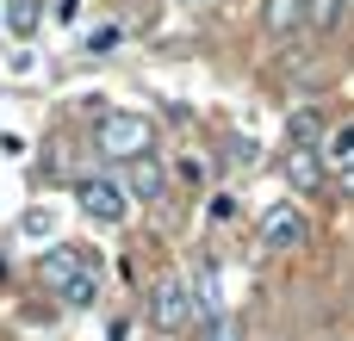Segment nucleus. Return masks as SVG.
Returning <instances> with one entry per match:
<instances>
[{"mask_svg":"<svg viewBox=\"0 0 354 341\" xmlns=\"http://www.w3.org/2000/svg\"><path fill=\"white\" fill-rule=\"evenodd\" d=\"M37 280H44V292L62 298L68 311H87V304L100 298V255H87V249H75V242H56V249L37 261Z\"/></svg>","mask_w":354,"mask_h":341,"instance_id":"f257e3e1","label":"nucleus"},{"mask_svg":"<svg viewBox=\"0 0 354 341\" xmlns=\"http://www.w3.org/2000/svg\"><path fill=\"white\" fill-rule=\"evenodd\" d=\"M93 149L100 155H112V162H137V155H149L156 149V124L143 118V112H100L93 118Z\"/></svg>","mask_w":354,"mask_h":341,"instance_id":"f03ea898","label":"nucleus"},{"mask_svg":"<svg viewBox=\"0 0 354 341\" xmlns=\"http://www.w3.org/2000/svg\"><path fill=\"white\" fill-rule=\"evenodd\" d=\"M75 205H81L93 224H124V217H131L124 186H118V180H106V174H87V180L75 186Z\"/></svg>","mask_w":354,"mask_h":341,"instance_id":"7ed1b4c3","label":"nucleus"},{"mask_svg":"<svg viewBox=\"0 0 354 341\" xmlns=\"http://www.w3.org/2000/svg\"><path fill=\"white\" fill-rule=\"evenodd\" d=\"M187 317H193V292L168 273V280H156V292H149V323L162 329V335H174V329H187Z\"/></svg>","mask_w":354,"mask_h":341,"instance_id":"20e7f679","label":"nucleus"},{"mask_svg":"<svg viewBox=\"0 0 354 341\" xmlns=\"http://www.w3.org/2000/svg\"><path fill=\"white\" fill-rule=\"evenodd\" d=\"M261 242H268L274 255L305 249V211H299V205H274V211L261 217Z\"/></svg>","mask_w":354,"mask_h":341,"instance_id":"39448f33","label":"nucleus"},{"mask_svg":"<svg viewBox=\"0 0 354 341\" xmlns=\"http://www.w3.org/2000/svg\"><path fill=\"white\" fill-rule=\"evenodd\" d=\"M311 25V0H261V31L268 37H292Z\"/></svg>","mask_w":354,"mask_h":341,"instance_id":"423d86ee","label":"nucleus"},{"mask_svg":"<svg viewBox=\"0 0 354 341\" xmlns=\"http://www.w3.org/2000/svg\"><path fill=\"white\" fill-rule=\"evenodd\" d=\"M124 168H131V193H137L143 205H156V199L168 193V174H162L156 155H137V162H124Z\"/></svg>","mask_w":354,"mask_h":341,"instance_id":"0eeeda50","label":"nucleus"},{"mask_svg":"<svg viewBox=\"0 0 354 341\" xmlns=\"http://www.w3.org/2000/svg\"><path fill=\"white\" fill-rule=\"evenodd\" d=\"M286 186H292V193H317V186H324L317 149H292V155H286Z\"/></svg>","mask_w":354,"mask_h":341,"instance_id":"6e6552de","label":"nucleus"},{"mask_svg":"<svg viewBox=\"0 0 354 341\" xmlns=\"http://www.w3.org/2000/svg\"><path fill=\"white\" fill-rule=\"evenodd\" d=\"M317 137H324V118L317 112H292L286 118V149H317Z\"/></svg>","mask_w":354,"mask_h":341,"instance_id":"1a4fd4ad","label":"nucleus"},{"mask_svg":"<svg viewBox=\"0 0 354 341\" xmlns=\"http://www.w3.org/2000/svg\"><path fill=\"white\" fill-rule=\"evenodd\" d=\"M324 162H336V168H348V162H354V124L330 130V143H324Z\"/></svg>","mask_w":354,"mask_h":341,"instance_id":"9d476101","label":"nucleus"},{"mask_svg":"<svg viewBox=\"0 0 354 341\" xmlns=\"http://www.w3.org/2000/svg\"><path fill=\"white\" fill-rule=\"evenodd\" d=\"M342 12H348V0H311V19H317L324 31H336V25H342Z\"/></svg>","mask_w":354,"mask_h":341,"instance_id":"9b49d317","label":"nucleus"},{"mask_svg":"<svg viewBox=\"0 0 354 341\" xmlns=\"http://www.w3.org/2000/svg\"><path fill=\"white\" fill-rule=\"evenodd\" d=\"M12 25H19V31H31V25H37V12H31V0H19V6H12Z\"/></svg>","mask_w":354,"mask_h":341,"instance_id":"f8f14e48","label":"nucleus"}]
</instances>
